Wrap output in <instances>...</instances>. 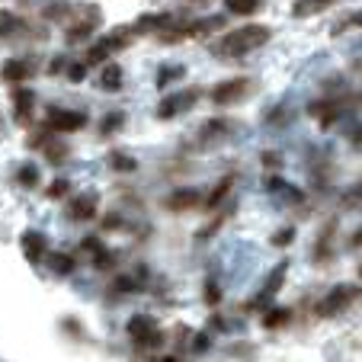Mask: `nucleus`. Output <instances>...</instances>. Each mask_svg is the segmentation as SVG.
Wrapping results in <instances>:
<instances>
[{
	"label": "nucleus",
	"mask_w": 362,
	"mask_h": 362,
	"mask_svg": "<svg viewBox=\"0 0 362 362\" xmlns=\"http://www.w3.org/2000/svg\"><path fill=\"white\" fill-rule=\"evenodd\" d=\"M269 26H260V23H250V26H240L234 29V33H228L225 39L218 42V55L225 58H240L247 55V52H253V48H260L269 42Z\"/></svg>",
	"instance_id": "nucleus-1"
},
{
	"label": "nucleus",
	"mask_w": 362,
	"mask_h": 362,
	"mask_svg": "<svg viewBox=\"0 0 362 362\" xmlns=\"http://www.w3.org/2000/svg\"><path fill=\"white\" fill-rule=\"evenodd\" d=\"M356 298H359V282H340V286H334L327 295H324V301L317 305V315L337 317V315H343Z\"/></svg>",
	"instance_id": "nucleus-2"
},
{
	"label": "nucleus",
	"mask_w": 362,
	"mask_h": 362,
	"mask_svg": "<svg viewBox=\"0 0 362 362\" xmlns=\"http://www.w3.org/2000/svg\"><path fill=\"white\" fill-rule=\"evenodd\" d=\"M129 337H132V343H138V346H144V349H158L160 343H164V334H160V327H158V321L151 315H135L129 321Z\"/></svg>",
	"instance_id": "nucleus-3"
},
{
	"label": "nucleus",
	"mask_w": 362,
	"mask_h": 362,
	"mask_svg": "<svg viewBox=\"0 0 362 362\" xmlns=\"http://www.w3.org/2000/svg\"><path fill=\"white\" fill-rule=\"evenodd\" d=\"M96 26H100V7H83L81 16L68 13V26H64V33H68V42H81V39H87Z\"/></svg>",
	"instance_id": "nucleus-4"
},
{
	"label": "nucleus",
	"mask_w": 362,
	"mask_h": 362,
	"mask_svg": "<svg viewBox=\"0 0 362 362\" xmlns=\"http://www.w3.org/2000/svg\"><path fill=\"white\" fill-rule=\"evenodd\" d=\"M45 125L52 132H81L87 125V116L77 110H58V106H52L45 116Z\"/></svg>",
	"instance_id": "nucleus-5"
},
{
	"label": "nucleus",
	"mask_w": 362,
	"mask_h": 362,
	"mask_svg": "<svg viewBox=\"0 0 362 362\" xmlns=\"http://www.w3.org/2000/svg\"><path fill=\"white\" fill-rule=\"evenodd\" d=\"M199 100V90H183V93H173V96H164L158 106V119H173L180 112H186L192 103Z\"/></svg>",
	"instance_id": "nucleus-6"
},
{
	"label": "nucleus",
	"mask_w": 362,
	"mask_h": 362,
	"mask_svg": "<svg viewBox=\"0 0 362 362\" xmlns=\"http://www.w3.org/2000/svg\"><path fill=\"white\" fill-rule=\"evenodd\" d=\"M247 90H250V81H247V77H234V81H225L212 90V100L218 103V106H231V103L244 100Z\"/></svg>",
	"instance_id": "nucleus-7"
},
{
	"label": "nucleus",
	"mask_w": 362,
	"mask_h": 362,
	"mask_svg": "<svg viewBox=\"0 0 362 362\" xmlns=\"http://www.w3.org/2000/svg\"><path fill=\"white\" fill-rule=\"evenodd\" d=\"M33 112H35V93L29 87H16L13 90V122L16 125H33Z\"/></svg>",
	"instance_id": "nucleus-8"
},
{
	"label": "nucleus",
	"mask_w": 362,
	"mask_h": 362,
	"mask_svg": "<svg viewBox=\"0 0 362 362\" xmlns=\"http://www.w3.org/2000/svg\"><path fill=\"white\" fill-rule=\"evenodd\" d=\"M96 209H100V196L96 192H81V196H74L68 202V215L74 221H93Z\"/></svg>",
	"instance_id": "nucleus-9"
},
{
	"label": "nucleus",
	"mask_w": 362,
	"mask_h": 362,
	"mask_svg": "<svg viewBox=\"0 0 362 362\" xmlns=\"http://www.w3.org/2000/svg\"><path fill=\"white\" fill-rule=\"evenodd\" d=\"M20 244H23V253H26V260H29V263H42V260H45V253H48V238H45L42 231H23Z\"/></svg>",
	"instance_id": "nucleus-10"
},
{
	"label": "nucleus",
	"mask_w": 362,
	"mask_h": 362,
	"mask_svg": "<svg viewBox=\"0 0 362 362\" xmlns=\"http://www.w3.org/2000/svg\"><path fill=\"white\" fill-rule=\"evenodd\" d=\"M33 74H35V62H29V58H10L4 64V81L7 83H23Z\"/></svg>",
	"instance_id": "nucleus-11"
},
{
	"label": "nucleus",
	"mask_w": 362,
	"mask_h": 362,
	"mask_svg": "<svg viewBox=\"0 0 362 362\" xmlns=\"http://www.w3.org/2000/svg\"><path fill=\"white\" fill-rule=\"evenodd\" d=\"M199 192L196 189H177V192H170V196H167V212H189V209H196L199 205Z\"/></svg>",
	"instance_id": "nucleus-12"
},
{
	"label": "nucleus",
	"mask_w": 362,
	"mask_h": 362,
	"mask_svg": "<svg viewBox=\"0 0 362 362\" xmlns=\"http://www.w3.org/2000/svg\"><path fill=\"white\" fill-rule=\"evenodd\" d=\"M311 112H315V116L321 119V125L327 129V125H334L337 119H340L343 103H340V100H324V103H315V106H311Z\"/></svg>",
	"instance_id": "nucleus-13"
},
{
	"label": "nucleus",
	"mask_w": 362,
	"mask_h": 362,
	"mask_svg": "<svg viewBox=\"0 0 362 362\" xmlns=\"http://www.w3.org/2000/svg\"><path fill=\"white\" fill-rule=\"evenodd\" d=\"M330 4H337V0H295L292 13L295 16H315V13H321V10H327Z\"/></svg>",
	"instance_id": "nucleus-14"
},
{
	"label": "nucleus",
	"mask_w": 362,
	"mask_h": 362,
	"mask_svg": "<svg viewBox=\"0 0 362 362\" xmlns=\"http://www.w3.org/2000/svg\"><path fill=\"white\" fill-rule=\"evenodd\" d=\"M45 260H48V267L55 269L58 276L74 273V257H68V253H55V250H48V253H45Z\"/></svg>",
	"instance_id": "nucleus-15"
},
{
	"label": "nucleus",
	"mask_w": 362,
	"mask_h": 362,
	"mask_svg": "<svg viewBox=\"0 0 362 362\" xmlns=\"http://www.w3.org/2000/svg\"><path fill=\"white\" fill-rule=\"evenodd\" d=\"M100 87L110 90V93H116V90L122 87V68H119V64H106L103 74H100Z\"/></svg>",
	"instance_id": "nucleus-16"
},
{
	"label": "nucleus",
	"mask_w": 362,
	"mask_h": 362,
	"mask_svg": "<svg viewBox=\"0 0 362 362\" xmlns=\"http://www.w3.org/2000/svg\"><path fill=\"white\" fill-rule=\"evenodd\" d=\"M225 7L231 10L234 16H250L260 10V0H225Z\"/></svg>",
	"instance_id": "nucleus-17"
},
{
	"label": "nucleus",
	"mask_w": 362,
	"mask_h": 362,
	"mask_svg": "<svg viewBox=\"0 0 362 362\" xmlns=\"http://www.w3.org/2000/svg\"><path fill=\"white\" fill-rule=\"evenodd\" d=\"M231 186H234V173H228V177L221 180V183L212 189V196H209V202H205V205H209V209H218V205H221V199L228 196V189H231Z\"/></svg>",
	"instance_id": "nucleus-18"
},
{
	"label": "nucleus",
	"mask_w": 362,
	"mask_h": 362,
	"mask_svg": "<svg viewBox=\"0 0 362 362\" xmlns=\"http://www.w3.org/2000/svg\"><path fill=\"white\" fill-rule=\"evenodd\" d=\"M286 269H288V263H279V267H276V273H269V282H267V288H263L260 301H267L273 292H279V286H282V276H286Z\"/></svg>",
	"instance_id": "nucleus-19"
},
{
	"label": "nucleus",
	"mask_w": 362,
	"mask_h": 362,
	"mask_svg": "<svg viewBox=\"0 0 362 362\" xmlns=\"http://www.w3.org/2000/svg\"><path fill=\"white\" fill-rule=\"evenodd\" d=\"M16 180H20V186H26V189L39 186V167H35V164H23L20 173H16Z\"/></svg>",
	"instance_id": "nucleus-20"
},
{
	"label": "nucleus",
	"mask_w": 362,
	"mask_h": 362,
	"mask_svg": "<svg viewBox=\"0 0 362 362\" xmlns=\"http://www.w3.org/2000/svg\"><path fill=\"white\" fill-rule=\"evenodd\" d=\"M288 321H292V311H288V308H276V311H269L267 315V321L263 324L273 330V327H282V324H288Z\"/></svg>",
	"instance_id": "nucleus-21"
},
{
	"label": "nucleus",
	"mask_w": 362,
	"mask_h": 362,
	"mask_svg": "<svg viewBox=\"0 0 362 362\" xmlns=\"http://www.w3.org/2000/svg\"><path fill=\"white\" fill-rule=\"evenodd\" d=\"M16 29H20V20H16L13 13H4V10H0V39H7V35H13Z\"/></svg>",
	"instance_id": "nucleus-22"
},
{
	"label": "nucleus",
	"mask_w": 362,
	"mask_h": 362,
	"mask_svg": "<svg viewBox=\"0 0 362 362\" xmlns=\"http://www.w3.org/2000/svg\"><path fill=\"white\" fill-rule=\"evenodd\" d=\"M183 74H186V71L180 68V64H173V68H160V74H158V87L164 90L167 83H170V81H180Z\"/></svg>",
	"instance_id": "nucleus-23"
},
{
	"label": "nucleus",
	"mask_w": 362,
	"mask_h": 362,
	"mask_svg": "<svg viewBox=\"0 0 362 362\" xmlns=\"http://www.w3.org/2000/svg\"><path fill=\"white\" fill-rule=\"evenodd\" d=\"M45 158L52 160V164H62V160L68 158V148H64V144H58V141H48L45 144Z\"/></svg>",
	"instance_id": "nucleus-24"
},
{
	"label": "nucleus",
	"mask_w": 362,
	"mask_h": 362,
	"mask_svg": "<svg viewBox=\"0 0 362 362\" xmlns=\"http://www.w3.org/2000/svg\"><path fill=\"white\" fill-rule=\"evenodd\" d=\"M110 164L116 167V170H135V158H129V154H119V151H112L110 154Z\"/></svg>",
	"instance_id": "nucleus-25"
},
{
	"label": "nucleus",
	"mask_w": 362,
	"mask_h": 362,
	"mask_svg": "<svg viewBox=\"0 0 362 362\" xmlns=\"http://www.w3.org/2000/svg\"><path fill=\"white\" fill-rule=\"evenodd\" d=\"M122 122H125L122 112H110V116L103 119V135H112L116 129H122Z\"/></svg>",
	"instance_id": "nucleus-26"
},
{
	"label": "nucleus",
	"mask_w": 362,
	"mask_h": 362,
	"mask_svg": "<svg viewBox=\"0 0 362 362\" xmlns=\"http://www.w3.org/2000/svg\"><path fill=\"white\" fill-rule=\"evenodd\" d=\"M68 192H71L68 180H55V183L48 186V199H62V196H68Z\"/></svg>",
	"instance_id": "nucleus-27"
},
{
	"label": "nucleus",
	"mask_w": 362,
	"mask_h": 362,
	"mask_svg": "<svg viewBox=\"0 0 362 362\" xmlns=\"http://www.w3.org/2000/svg\"><path fill=\"white\" fill-rule=\"evenodd\" d=\"M205 301H209V305H218L221 301V292H218V286H215V279H205Z\"/></svg>",
	"instance_id": "nucleus-28"
},
{
	"label": "nucleus",
	"mask_w": 362,
	"mask_h": 362,
	"mask_svg": "<svg viewBox=\"0 0 362 362\" xmlns=\"http://www.w3.org/2000/svg\"><path fill=\"white\" fill-rule=\"evenodd\" d=\"M68 77H71V81H74V83H81L83 77H87V68H83V64H71Z\"/></svg>",
	"instance_id": "nucleus-29"
},
{
	"label": "nucleus",
	"mask_w": 362,
	"mask_h": 362,
	"mask_svg": "<svg viewBox=\"0 0 362 362\" xmlns=\"http://www.w3.org/2000/svg\"><path fill=\"white\" fill-rule=\"evenodd\" d=\"M83 250H87L90 257H96V253L103 250V244H100V240H96V238H87V240H83Z\"/></svg>",
	"instance_id": "nucleus-30"
},
{
	"label": "nucleus",
	"mask_w": 362,
	"mask_h": 362,
	"mask_svg": "<svg viewBox=\"0 0 362 362\" xmlns=\"http://www.w3.org/2000/svg\"><path fill=\"white\" fill-rule=\"evenodd\" d=\"M288 240H292V228H288V231H282V234H276L273 244H288Z\"/></svg>",
	"instance_id": "nucleus-31"
},
{
	"label": "nucleus",
	"mask_w": 362,
	"mask_h": 362,
	"mask_svg": "<svg viewBox=\"0 0 362 362\" xmlns=\"http://www.w3.org/2000/svg\"><path fill=\"white\" fill-rule=\"evenodd\" d=\"M62 68H64V58H55V62H52V74H58Z\"/></svg>",
	"instance_id": "nucleus-32"
},
{
	"label": "nucleus",
	"mask_w": 362,
	"mask_h": 362,
	"mask_svg": "<svg viewBox=\"0 0 362 362\" xmlns=\"http://www.w3.org/2000/svg\"><path fill=\"white\" fill-rule=\"evenodd\" d=\"M158 362H180V359H177V356H160Z\"/></svg>",
	"instance_id": "nucleus-33"
}]
</instances>
